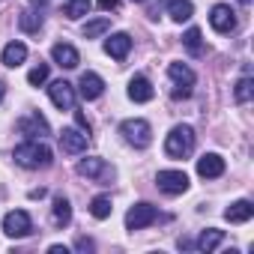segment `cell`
Instances as JSON below:
<instances>
[{
  "mask_svg": "<svg viewBox=\"0 0 254 254\" xmlns=\"http://www.w3.org/2000/svg\"><path fill=\"white\" fill-rule=\"evenodd\" d=\"M12 159H15L21 168L36 171V168H48V165H51V150H48V144H42V141L30 138V141H24V144H18V147H15Z\"/></svg>",
  "mask_w": 254,
  "mask_h": 254,
  "instance_id": "cell-1",
  "label": "cell"
},
{
  "mask_svg": "<svg viewBox=\"0 0 254 254\" xmlns=\"http://www.w3.org/2000/svg\"><path fill=\"white\" fill-rule=\"evenodd\" d=\"M191 150H194V129L186 123L174 126L171 135L165 138V153L171 159H186V156H191Z\"/></svg>",
  "mask_w": 254,
  "mask_h": 254,
  "instance_id": "cell-2",
  "label": "cell"
},
{
  "mask_svg": "<svg viewBox=\"0 0 254 254\" xmlns=\"http://www.w3.org/2000/svg\"><path fill=\"white\" fill-rule=\"evenodd\" d=\"M120 135L126 138V144H132V147H138V150L150 147V141H153V129H150L147 120H123Z\"/></svg>",
  "mask_w": 254,
  "mask_h": 254,
  "instance_id": "cell-3",
  "label": "cell"
},
{
  "mask_svg": "<svg viewBox=\"0 0 254 254\" xmlns=\"http://www.w3.org/2000/svg\"><path fill=\"white\" fill-rule=\"evenodd\" d=\"M30 230H33V221H30V215H27L24 209H12V212L3 215V233H6V236L21 239V236H27Z\"/></svg>",
  "mask_w": 254,
  "mask_h": 254,
  "instance_id": "cell-4",
  "label": "cell"
},
{
  "mask_svg": "<svg viewBox=\"0 0 254 254\" xmlns=\"http://www.w3.org/2000/svg\"><path fill=\"white\" fill-rule=\"evenodd\" d=\"M156 218H159V209L153 203H135L129 212H126V227H129V230H141V227L153 224Z\"/></svg>",
  "mask_w": 254,
  "mask_h": 254,
  "instance_id": "cell-5",
  "label": "cell"
},
{
  "mask_svg": "<svg viewBox=\"0 0 254 254\" xmlns=\"http://www.w3.org/2000/svg\"><path fill=\"white\" fill-rule=\"evenodd\" d=\"M168 75L177 81L174 99H186V96L191 93V84H194V72H191L186 63H171V66H168Z\"/></svg>",
  "mask_w": 254,
  "mask_h": 254,
  "instance_id": "cell-6",
  "label": "cell"
},
{
  "mask_svg": "<svg viewBox=\"0 0 254 254\" xmlns=\"http://www.w3.org/2000/svg\"><path fill=\"white\" fill-rule=\"evenodd\" d=\"M48 96H51V102H54L60 111H72V108H75V87H72L69 81H63V78L48 87Z\"/></svg>",
  "mask_w": 254,
  "mask_h": 254,
  "instance_id": "cell-7",
  "label": "cell"
},
{
  "mask_svg": "<svg viewBox=\"0 0 254 254\" xmlns=\"http://www.w3.org/2000/svg\"><path fill=\"white\" fill-rule=\"evenodd\" d=\"M156 183H159V189H162L165 194H183V191L189 189V177H186L183 171H159Z\"/></svg>",
  "mask_w": 254,
  "mask_h": 254,
  "instance_id": "cell-8",
  "label": "cell"
},
{
  "mask_svg": "<svg viewBox=\"0 0 254 254\" xmlns=\"http://www.w3.org/2000/svg\"><path fill=\"white\" fill-rule=\"evenodd\" d=\"M209 24H212L215 33H230V30L236 27V15H233V9H230L227 3H218V6H212V12H209Z\"/></svg>",
  "mask_w": 254,
  "mask_h": 254,
  "instance_id": "cell-9",
  "label": "cell"
},
{
  "mask_svg": "<svg viewBox=\"0 0 254 254\" xmlns=\"http://www.w3.org/2000/svg\"><path fill=\"white\" fill-rule=\"evenodd\" d=\"M132 51V36L129 33H114L105 39V54L114 57V60H126Z\"/></svg>",
  "mask_w": 254,
  "mask_h": 254,
  "instance_id": "cell-10",
  "label": "cell"
},
{
  "mask_svg": "<svg viewBox=\"0 0 254 254\" xmlns=\"http://www.w3.org/2000/svg\"><path fill=\"white\" fill-rule=\"evenodd\" d=\"M197 174H200L203 180L221 177V174H224V159H221L218 153H203V156L197 159Z\"/></svg>",
  "mask_w": 254,
  "mask_h": 254,
  "instance_id": "cell-11",
  "label": "cell"
},
{
  "mask_svg": "<svg viewBox=\"0 0 254 254\" xmlns=\"http://www.w3.org/2000/svg\"><path fill=\"white\" fill-rule=\"evenodd\" d=\"M78 93H81L87 102H93V99H99V96L105 93V81H102L96 72H84L81 81H78Z\"/></svg>",
  "mask_w": 254,
  "mask_h": 254,
  "instance_id": "cell-12",
  "label": "cell"
},
{
  "mask_svg": "<svg viewBox=\"0 0 254 254\" xmlns=\"http://www.w3.org/2000/svg\"><path fill=\"white\" fill-rule=\"evenodd\" d=\"M87 141H90V135L81 132V129H63L60 132V147L66 153H84L87 150Z\"/></svg>",
  "mask_w": 254,
  "mask_h": 254,
  "instance_id": "cell-13",
  "label": "cell"
},
{
  "mask_svg": "<svg viewBox=\"0 0 254 254\" xmlns=\"http://www.w3.org/2000/svg\"><path fill=\"white\" fill-rule=\"evenodd\" d=\"M51 57H54V63H57L60 69H75V66L81 63L78 51H75L72 45H66V42H57V45L51 48Z\"/></svg>",
  "mask_w": 254,
  "mask_h": 254,
  "instance_id": "cell-14",
  "label": "cell"
},
{
  "mask_svg": "<svg viewBox=\"0 0 254 254\" xmlns=\"http://www.w3.org/2000/svg\"><path fill=\"white\" fill-rule=\"evenodd\" d=\"M251 215H254V203H251V200H236V203H230V206L224 209V218H227L230 224H245Z\"/></svg>",
  "mask_w": 254,
  "mask_h": 254,
  "instance_id": "cell-15",
  "label": "cell"
},
{
  "mask_svg": "<svg viewBox=\"0 0 254 254\" xmlns=\"http://www.w3.org/2000/svg\"><path fill=\"white\" fill-rule=\"evenodd\" d=\"M0 60H3V66H9V69L21 66V63L27 60V45H24V42H9V45L3 48V54H0Z\"/></svg>",
  "mask_w": 254,
  "mask_h": 254,
  "instance_id": "cell-16",
  "label": "cell"
},
{
  "mask_svg": "<svg viewBox=\"0 0 254 254\" xmlns=\"http://www.w3.org/2000/svg\"><path fill=\"white\" fill-rule=\"evenodd\" d=\"M129 99L132 102H150L153 99V84L144 78V75H135L129 81Z\"/></svg>",
  "mask_w": 254,
  "mask_h": 254,
  "instance_id": "cell-17",
  "label": "cell"
},
{
  "mask_svg": "<svg viewBox=\"0 0 254 254\" xmlns=\"http://www.w3.org/2000/svg\"><path fill=\"white\" fill-rule=\"evenodd\" d=\"M221 239H224V230H218V227H209V230H203L200 236H197V242H194V248L197 251H215L218 245H221Z\"/></svg>",
  "mask_w": 254,
  "mask_h": 254,
  "instance_id": "cell-18",
  "label": "cell"
},
{
  "mask_svg": "<svg viewBox=\"0 0 254 254\" xmlns=\"http://www.w3.org/2000/svg\"><path fill=\"white\" fill-rule=\"evenodd\" d=\"M18 129H21L27 138H36V135H48V123H45L39 114H33V117H27V120L18 123Z\"/></svg>",
  "mask_w": 254,
  "mask_h": 254,
  "instance_id": "cell-19",
  "label": "cell"
},
{
  "mask_svg": "<svg viewBox=\"0 0 254 254\" xmlns=\"http://www.w3.org/2000/svg\"><path fill=\"white\" fill-rule=\"evenodd\" d=\"M168 12H171V18L174 21H189L191 15H194V6H191V0H171L168 3Z\"/></svg>",
  "mask_w": 254,
  "mask_h": 254,
  "instance_id": "cell-20",
  "label": "cell"
},
{
  "mask_svg": "<svg viewBox=\"0 0 254 254\" xmlns=\"http://www.w3.org/2000/svg\"><path fill=\"white\" fill-rule=\"evenodd\" d=\"M90 6H93V0H69V3L63 6V15L72 18V21H78V18L90 15Z\"/></svg>",
  "mask_w": 254,
  "mask_h": 254,
  "instance_id": "cell-21",
  "label": "cell"
},
{
  "mask_svg": "<svg viewBox=\"0 0 254 254\" xmlns=\"http://www.w3.org/2000/svg\"><path fill=\"white\" fill-rule=\"evenodd\" d=\"M78 174H81V177H93V180H99V177L108 174V168H105L102 159H84V162L78 165Z\"/></svg>",
  "mask_w": 254,
  "mask_h": 254,
  "instance_id": "cell-22",
  "label": "cell"
},
{
  "mask_svg": "<svg viewBox=\"0 0 254 254\" xmlns=\"http://www.w3.org/2000/svg\"><path fill=\"white\" fill-rule=\"evenodd\" d=\"M69 221H72V206H69L66 197H57L54 200V224L57 227H66Z\"/></svg>",
  "mask_w": 254,
  "mask_h": 254,
  "instance_id": "cell-23",
  "label": "cell"
},
{
  "mask_svg": "<svg viewBox=\"0 0 254 254\" xmlns=\"http://www.w3.org/2000/svg\"><path fill=\"white\" fill-rule=\"evenodd\" d=\"M18 27H21L24 33H36V30L42 27V15H39V12H33V9H27V12H21Z\"/></svg>",
  "mask_w": 254,
  "mask_h": 254,
  "instance_id": "cell-24",
  "label": "cell"
},
{
  "mask_svg": "<svg viewBox=\"0 0 254 254\" xmlns=\"http://www.w3.org/2000/svg\"><path fill=\"white\" fill-rule=\"evenodd\" d=\"M108 30H111V21L108 18H93V21L84 24V39H96V36H102Z\"/></svg>",
  "mask_w": 254,
  "mask_h": 254,
  "instance_id": "cell-25",
  "label": "cell"
},
{
  "mask_svg": "<svg viewBox=\"0 0 254 254\" xmlns=\"http://www.w3.org/2000/svg\"><path fill=\"white\" fill-rule=\"evenodd\" d=\"M90 212H93V218H108V215H111V197H108V194H99V197H93V203H90Z\"/></svg>",
  "mask_w": 254,
  "mask_h": 254,
  "instance_id": "cell-26",
  "label": "cell"
},
{
  "mask_svg": "<svg viewBox=\"0 0 254 254\" xmlns=\"http://www.w3.org/2000/svg\"><path fill=\"white\" fill-rule=\"evenodd\" d=\"M183 42H186V48H189L194 57L203 51V45H200V30H197V27H189V30H186V36H183Z\"/></svg>",
  "mask_w": 254,
  "mask_h": 254,
  "instance_id": "cell-27",
  "label": "cell"
},
{
  "mask_svg": "<svg viewBox=\"0 0 254 254\" xmlns=\"http://www.w3.org/2000/svg\"><path fill=\"white\" fill-rule=\"evenodd\" d=\"M251 96H254V81L251 78H242L239 84H236V102H251Z\"/></svg>",
  "mask_w": 254,
  "mask_h": 254,
  "instance_id": "cell-28",
  "label": "cell"
},
{
  "mask_svg": "<svg viewBox=\"0 0 254 254\" xmlns=\"http://www.w3.org/2000/svg\"><path fill=\"white\" fill-rule=\"evenodd\" d=\"M27 81H30L33 87H39V84H45V81H48V66H45V63H39V66H33V69H30V75H27Z\"/></svg>",
  "mask_w": 254,
  "mask_h": 254,
  "instance_id": "cell-29",
  "label": "cell"
},
{
  "mask_svg": "<svg viewBox=\"0 0 254 254\" xmlns=\"http://www.w3.org/2000/svg\"><path fill=\"white\" fill-rule=\"evenodd\" d=\"M75 120H78V126H81V129H84V132H87V135H90V123H87V117H84V114H81V111H78V114H75Z\"/></svg>",
  "mask_w": 254,
  "mask_h": 254,
  "instance_id": "cell-30",
  "label": "cell"
},
{
  "mask_svg": "<svg viewBox=\"0 0 254 254\" xmlns=\"http://www.w3.org/2000/svg\"><path fill=\"white\" fill-rule=\"evenodd\" d=\"M96 3H99L105 12H108V9H117V3H120V0H96Z\"/></svg>",
  "mask_w": 254,
  "mask_h": 254,
  "instance_id": "cell-31",
  "label": "cell"
},
{
  "mask_svg": "<svg viewBox=\"0 0 254 254\" xmlns=\"http://www.w3.org/2000/svg\"><path fill=\"white\" fill-rule=\"evenodd\" d=\"M48 251H51V254H69V248H66V245H51Z\"/></svg>",
  "mask_w": 254,
  "mask_h": 254,
  "instance_id": "cell-32",
  "label": "cell"
},
{
  "mask_svg": "<svg viewBox=\"0 0 254 254\" xmlns=\"http://www.w3.org/2000/svg\"><path fill=\"white\" fill-rule=\"evenodd\" d=\"M78 248H81V251H90V248H93V242H90V239H78Z\"/></svg>",
  "mask_w": 254,
  "mask_h": 254,
  "instance_id": "cell-33",
  "label": "cell"
},
{
  "mask_svg": "<svg viewBox=\"0 0 254 254\" xmlns=\"http://www.w3.org/2000/svg\"><path fill=\"white\" fill-rule=\"evenodd\" d=\"M3 96H6V84L0 81V102H3Z\"/></svg>",
  "mask_w": 254,
  "mask_h": 254,
  "instance_id": "cell-34",
  "label": "cell"
},
{
  "mask_svg": "<svg viewBox=\"0 0 254 254\" xmlns=\"http://www.w3.org/2000/svg\"><path fill=\"white\" fill-rule=\"evenodd\" d=\"M33 3H36V6H42V3H45V0H33Z\"/></svg>",
  "mask_w": 254,
  "mask_h": 254,
  "instance_id": "cell-35",
  "label": "cell"
},
{
  "mask_svg": "<svg viewBox=\"0 0 254 254\" xmlns=\"http://www.w3.org/2000/svg\"><path fill=\"white\" fill-rule=\"evenodd\" d=\"M242 3H251V0H242Z\"/></svg>",
  "mask_w": 254,
  "mask_h": 254,
  "instance_id": "cell-36",
  "label": "cell"
},
{
  "mask_svg": "<svg viewBox=\"0 0 254 254\" xmlns=\"http://www.w3.org/2000/svg\"><path fill=\"white\" fill-rule=\"evenodd\" d=\"M135 3H144V0H135Z\"/></svg>",
  "mask_w": 254,
  "mask_h": 254,
  "instance_id": "cell-37",
  "label": "cell"
}]
</instances>
